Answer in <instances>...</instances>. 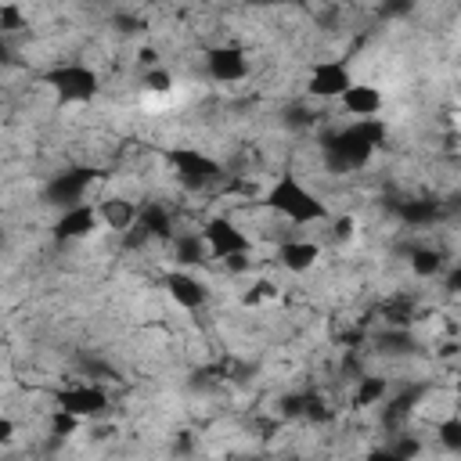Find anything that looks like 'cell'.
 <instances>
[{
    "label": "cell",
    "mask_w": 461,
    "mask_h": 461,
    "mask_svg": "<svg viewBox=\"0 0 461 461\" xmlns=\"http://www.w3.org/2000/svg\"><path fill=\"white\" fill-rule=\"evenodd\" d=\"M97 180L94 169H72V173H58L50 184H47V198L61 209V205H72V202H83L86 198V187Z\"/></svg>",
    "instance_id": "cell-15"
},
{
    "label": "cell",
    "mask_w": 461,
    "mask_h": 461,
    "mask_svg": "<svg viewBox=\"0 0 461 461\" xmlns=\"http://www.w3.org/2000/svg\"><path fill=\"white\" fill-rule=\"evenodd\" d=\"M202 65H205L209 83H216V86H238V83H245V79L252 76V58H249V50H245L241 43H230V40L209 43V47L202 50Z\"/></svg>",
    "instance_id": "cell-6"
},
{
    "label": "cell",
    "mask_w": 461,
    "mask_h": 461,
    "mask_svg": "<svg viewBox=\"0 0 461 461\" xmlns=\"http://www.w3.org/2000/svg\"><path fill=\"white\" fill-rule=\"evenodd\" d=\"M450 256H454V252H447L443 245H432V241L411 245V249H407V270H411L418 281H439L443 270L454 263Z\"/></svg>",
    "instance_id": "cell-14"
},
{
    "label": "cell",
    "mask_w": 461,
    "mask_h": 461,
    "mask_svg": "<svg viewBox=\"0 0 461 461\" xmlns=\"http://www.w3.org/2000/svg\"><path fill=\"white\" fill-rule=\"evenodd\" d=\"M43 83L65 104H90L101 94V72L90 61H58L43 72Z\"/></svg>",
    "instance_id": "cell-3"
},
{
    "label": "cell",
    "mask_w": 461,
    "mask_h": 461,
    "mask_svg": "<svg viewBox=\"0 0 461 461\" xmlns=\"http://www.w3.org/2000/svg\"><path fill=\"white\" fill-rule=\"evenodd\" d=\"M18 439V421L11 414H0V447H11Z\"/></svg>",
    "instance_id": "cell-20"
},
{
    "label": "cell",
    "mask_w": 461,
    "mask_h": 461,
    "mask_svg": "<svg viewBox=\"0 0 461 461\" xmlns=\"http://www.w3.org/2000/svg\"><path fill=\"white\" fill-rule=\"evenodd\" d=\"M382 108H385V94H382V86H375L367 79H353L339 94V115H349V119H378Z\"/></svg>",
    "instance_id": "cell-11"
},
{
    "label": "cell",
    "mask_w": 461,
    "mask_h": 461,
    "mask_svg": "<svg viewBox=\"0 0 461 461\" xmlns=\"http://www.w3.org/2000/svg\"><path fill=\"white\" fill-rule=\"evenodd\" d=\"M166 166L173 169V184L184 194H216V187L227 180V166L198 144L166 148Z\"/></svg>",
    "instance_id": "cell-2"
},
{
    "label": "cell",
    "mask_w": 461,
    "mask_h": 461,
    "mask_svg": "<svg viewBox=\"0 0 461 461\" xmlns=\"http://www.w3.org/2000/svg\"><path fill=\"white\" fill-rule=\"evenodd\" d=\"M259 205L267 212H274L277 220H285L288 227H295V230L324 227V220L331 216V205L317 191H310V184L292 169H281V173L270 176V184H263Z\"/></svg>",
    "instance_id": "cell-1"
},
{
    "label": "cell",
    "mask_w": 461,
    "mask_h": 461,
    "mask_svg": "<svg viewBox=\"0 0 461 461\" xmlns=\"http://www.w3.org/2000/svg\"><path fill=\"white\" fill-rule=\"evenodd\" d=\"M198 234L205 241L209 259H223V256H234V252H256L259 249L256 238L249 234V227L234 212H209V216H202Z\"/></svg>",
    "instance_id": "cell-4"
},
{
    "label": "cell",
    "mask_w": 461,
    "mask_h": 461,
    "mask_svg": "<svg viewBox=\"0 0 461 461\" xmlns=\"http://www.w3.org/2000/svg\"><path fill=\"white\" fill-rule=\"evenodd\" d=\"M83 418H76V414H68V411H61V407H54L50 414H47V421H43V429H47V436H54V439H72L76 432H83Z\"/></svg>",
    "instance_id": "cell-18"
},
{
    "label": "cell",
    "mask_w": 461,
    "mask_h": 461,
    "mask_svg": "<svg viewBox=\"0 0 461 461\" xmlns=\"http://www.w3.org/2000/svg\"><path fill=\"white\" fill-rule=\"evenodd\" d=\"M389 393H393V375H385V371H360V375H353L349 411H375Z\"/></svg>",
    "instance_id": "cell-13"
},
{
    "label": "cell",
    "mask_w": 461,
    "mask_h": 461,
    "mask_svg": "<svg viewBox=\"0 0 461 461\" xmlns=\"http://www.w3.org/2000/svg\"><path fill=\"white\" fill-rule=\"evenodd\" d=\"M101 230V220H97V205L94 202H72V205H61L58 209V220L50 227L54 241L58 245H76V241H86Z\"/></svg>",
    "instance_id": "cell-10"
},
{
    "label": "cell",
    "mask_w": 461,
    "mask_h": 461,
    "mask_svg": "<svg viewBox=\"0 0 461 461\" xmlns=\"http://www.w3.org/2000/svg\"><path fill=\"white\" fill-rule=\"evenodd\" d=\"M349 83H353V68L346 58H317V61H310V68L303 76V97L328 104V101H339V94Z\"/></svg>",
    "instance_id": "cell-7"
},
{
    "label": "cell",
    "mask_w": 461,
    "mask_h": 461,
    "mask_svg": "<svg viewBox=\"0 0 461 461\" xmlns=\"http://www.w3.org/2000/svg\"><path fill=\"white\" fill-rule=\"evenodd\" d=\"M285 292H281V285L270 277V274H259V267L249 274V281H245V288L238 292V306H245V310H263V306H270V303H277Z\"/></svg>",
    "instance_id": "cell-16"
},
{
    "label": "cell",
    "mask_w": 461,
    "mask_h": 461,
    "mask_svg": "<svg viewBox=\"0 0 461 461\" xmlns=\"http://www.w3.org/2000/svg\"><path fill=\"white\" fill-rule=\"evenodd\" d=\"M133 61H137V68H155V65H162V50L155 43H137Z\"/></svg>",
    "instance_id": "cell-19"
},
{
    "label": "cell",
    "mask_w": 461,
    "mask_h": 461,
    "mask_svg": "<svg viewBox=\"0 0 461 461\" xmlns=\"http://www.w3.org/2000/svg\"><path fill=\"white\" fill-rule=\"evenodd\" d=\"M50 400H54V407H61V411H68L83 421H101L112 411V393L97 378H90V382L79 378L72 385H61V389L50 393Z\"/></svg>",
    "instance_id": "cell-5"
},
{
    "label": "cell",
    "mask_w": 461,
    "mask_h": 461,
    "mask_svg": "<svg viewBox=\"0 0 461 461\" xmlns=\"http://www.w3.org/2000/svg\"><path fill=\"white\" fill-rule=\"evenodd\" d=\"M158 285H162V292L173 299V306H180L184 313H198V310H205L209 299H212V285H209L205 277H198L194 270H187V267H169V270H162Z\"/></svg>",
    "instance_id": "cell-9"
},
{
    "label": "cell",
    "mask_w": 461,
    "mask_h": 461,
    "mask_svg": "<svg viewBox=\"0 0 461 461\" xmlns=\"http://www.w3.org/2000/svg\"><path fill=\"white\" fill-rule=\"evenodd\" d=\"M94 205H97V220H101V227L112 230V234H126V230L137 223V216H140V202L130 198V194H119V191L104 194V198L94 202Z\"/></svg>",
    "instance_id": "cell-12"
},
{
    "label": "cell",
    "mask_w": 461,
    "mask_h": 461,
    "mask_svg": "<svg viewBox=\"0 0 461 461\" xmlns=\"http://www.w3.org/2000/svg\"><path fill=\"white\" fill-rule=\"evenodd\" d=\"M140 90L151 94V97H166V94H173V90H176V76H173V68H166V61L155 65V68H140Z\"/></svg>",
    "instance_id": "cell-17"
},
{
    "label": "cell",
    "mask_w": 461,
    "mask_h": 461,
    "mask_svg": "<svg viewBox=\"0 0 461 461\" xmlns=\"http://www.w3.org/2000/svg\"><path fill=\"white\" fill-rule=\"evenodd\" d=\"M270 256H274V263H277L285 274L306 277V274L317 270V263L324 259V245H321L317 238L303 234V230H292V234H285V238L270 249Z\"/></svg>",
    "instance_id": "cell-8"
}]
</instances>
